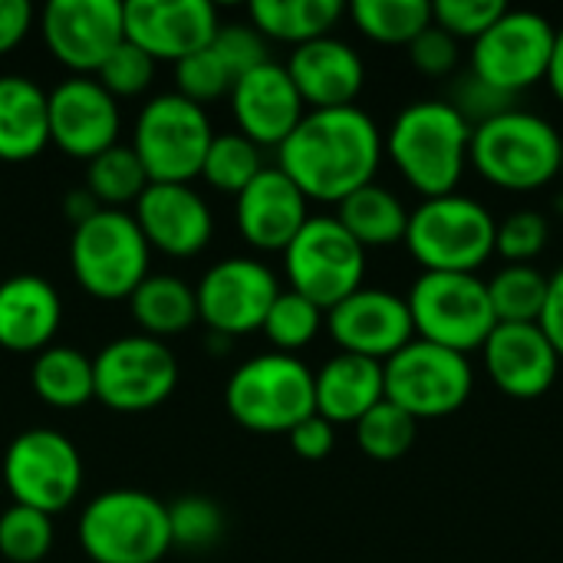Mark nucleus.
Instances as JSON below:
<instances>
[{
	"label": "nucleus",
	"instance_id": "obj_3",
	"mask_svg": "<svg viewBox=\"0 0 563 563\" xmlns=\"http://www.w3.org/2000/svg\"><path fill=\"white\" fill-rule=\"evenodd\" d=\"M468 165L498 191H541L561 178V129L541 112L515 106L472 125Z\"/></svg>",
	"mask_w": 563,
	"mask_h": 563
},
{
	"label": "nucleus",
	"instance_id": "obj_37",
	"mask_svg": "<svg viewBox=\"0 0 563 563\" xmlns=\"http://www.w3.org/2000/svg\"><path fill=\"white\" fill-rule=\"evenodd\" d=\"M323 323H327V313L317 303H310L307 297H300L294 290H280L277 300L271 303L261 330L274 343V353L297 356L303 346H310L317 340Z\"/></svg>",
	"mask_w": 563,
	"mask_h": 563
},
{
	"label": "nucleus",
	"instance_id": "obj_52",
	"mask_svg": "<svg viewBox=\"0 0 563 563\" xmlns=\"http://www.w3.org/2000/svg\"><path fill=\"white\" fill-rule=\"evenodd\" d=\"M561 178H563V132H561Z\"/></svg>",
	"mask_w": 563,
	"mask_h": 563
},
{
	"label": "nucleus",
	"instance_id": "obj_47",
	"mask_svg": "<svg viewBox=\"0 0 563 563\" xmlns=\"http://www.w3.org/2000/svg\"><path fill=\"white\" fill-rule=\"evenodd\" d=\"M290 449L300 455V459H307V462H323L330 452H333V445H336V426H330L323 416H310V419H303L290 435Z\"/></svg>",
	"mask_w": 563,
	"mask_h": 563
},
{
	"label": "nucleus",
	"instance_id": "obj_16",
	"mask_svg": "<svg viewBox=\"0 0 563 563\" xmlns=\"http://www.w3.org/2000/svg\"><path fill=\"white\" fill-rule=\"evenodd\" d=\"M277 294L280 284L267 264L254 257H228L218 261L195 287L198 320L221 336H244L264 327Z\"/></svg>",
	"mask_w": 563,
	"mask_h": 563
},
{
	"label": "nucleus",
	"instance_id": "obj_50",
	"mask_svg": "<svg viewBox=\"0 0 563 563\" xmlns=\"http://www.w3.org/2000/svg\"><path fill=\"white\" fill-rule=\"evenodd\" d=\"M102 211V205L92 198V191L89 188H82V191H69L66 195V218L73 221V228H79L82 221H89L92 214H99Z\"/></svg>",
	"mask_w": 563,
	"mask_h": 563
},
{
	"label": "nucleus",
	"instance_id": "obj_5",
	"mask_svg": "<svg viewBox=\"0 0 563 563\" xmlns=\"http://www.w3.org/2000/svg\"><path fill=\"white\" fill-rule=\"evenodd\" d=\"M224 406L247 432L290 435L317 412L313 369L300 356L261 353L231 373L224 386Z\"/></svg>",
	"mask_w": 563,
	"mask_h": 563
},
{
	"label": "nucleus",
	"instance_id": "obj_28",
	"mask_svg": "<svg viewBox=\"0 0 563 563\" xmlns=\"http://www.w3.org/2000/svg\"><path fill=\"white\" fill-rule=\"evenodd\" d=\"M336 208H340L336 211V221L366 251H373V247H393V244H402L406 241L409 208H406V201L393 188H386L379 181L353 191Z\"/></svg>",
	"mask_w": 563,
	"mask_h": 563
},
{
	"label": "nucleus",
	"instance_id": "obj_12",
	"mask_svg": "<svg viewBox=\"0 0 563 563\" xmlns=\"http://www.w3.org/2000/svg\"><path fill=\"white\" fill-rule=\"evenodd\" d=\"M386 399L406 409L416 422L459 412L475 389V369L468 356L445 346L412 340L393 360L383 363Z\"/></svg>",
	"mask_w": 563,
	"mask_h": 563
},
{
	"label": "nucleus",
	"instance_id": "obj_13",
	"mask_svg": "<svg viewBox=\"0 0 563 563\" xmlns=\"http://www.w3.org/2000/svg\"><path fill=\"white\" fill-rule=\"evenodd\" d=\"M3 485L13 505L59 515L82 488V459L76 445L53 429L20 432L3 455Z\"/></svg>",
	"mask_w": 563,
	"mask_h": 563
},
{
	"label": "nucleus",
	"instance_id": "obj_31",
	"mask_svg": "<svg viewBox=\"0 0 563 563\" xmlns=\"http://www.w3.org/2000/svg\"><path fill=\"white\" fill-rule=\"evenodd\" d=\"M33 393L53 409H79L96 399L92 360L73 346H46L30 369Z\"/></svg>",
	"mask_w": 563,
	"mask_h": 563
},
{
	"label": "nucleus",
	"instance_id": "obj_24",
	"mask_svg": "<svg viewBox=\"0 0 563 563\" xmlns=\"http://www.w3.org/2000/svg\"><path fill=\"white\" fill-rule=\"evenodd\" d=\"M307 205L303 191L271 165L238 195V231L251 247L284 254L310 221Z\"/></svg>",
	"mask_w": 563,
	"mask_h": 563
},
{
	"label": "nucleus",
	"instance_id": "obj_32",
	"mask_svg": "<svg viewBox=\"0 0 563 563\" xmlns=\"http://www.w3.org/2000/svg\"><path fill=\"white\" fill-rule=\"evenodd\" d=\"M350 16L363 36L383 46H409L422 30L432 26L429 0H356Z\"/></svg>",
	"mask_w": 563,
	"mask_h": 563
},
{
	"label": "nucleus",
	"instance_id": "obj_25",
	"mask_svg": "<svg viewBox=\"0 0 563 563\" xmlns=\"http://www.w3.org/2000/svg\"><path fill=\"white\" fill-rule=\"evenodd\" d=\"M63 323V303L49 280L16 274L0 284V346L10 353H43Z\"/></svg>",
	"mask_w": 563,
	"mask_h": 563
},
{
	"label": "nucleus",
	"instance_id": "obj_42",
	"mask_svg": "<svg viewBox=\"0 0 563 563\" xmlns=\"http://www.w3.org/2000/svg\"><path fill=\"white\" fill-rule=\"evenodd\" d=\"M155 76V59L148 53H142L135 43L122 40L112 56L99 66V73L92 76L112 99L119 96H139L152 86Z\"/></svg>",
	"mask_w": 563,
	"mask_h": 563
},
{
	"label": "nucleus",
	"instance_id": "obj_26",
	"mask_svg": "<svg viewBox=\"0 0 563 563\" xmlns=\"http://www.w3.org/2000/svg\"><path fill=\"white\" fill-rule=\"evenodd\" d=\"M313 396L317 416H323L330 426H356L373 406L386 399L383 363L336 353L313 373Z\"/></svg>",
	"mask_w": 563,
	"mask_h": 563
},
{
	"label": "nucleus",
	"instance_id": "obj_18",
	"mask_svg": "<svg viewBox=\"0 0 563 563\" xmlns=\"http://www.w3.org/2000/svg\"><path fill=\"white\" fill-rule=\"evenodd\" d=\"M218 10L208 0H132L125 3V40L155 63H178L208 49L218 33Z\"/></svg>",
	"mask_w": 563,
	"mask_h": 563
},
{
	"label": "nucleus",
	"instance_id": "obj_45",
	"mask_svg": "<svg viewBox=\"0 0 563 563\" xmlns=\"http://www.w3.org/2000/svg\"><path fill=\"white\" fill-rule=\"evenodd\" d=\"M445 102L468 122V125H478V122H488L508 109H515V96H505L498 89H492L488 82H482L475 73H462V76H452V89L445 96Z\"/></svg>",
	"mask_w": 563,
	"mask_h": 563
},
{
	"label": "nucleus",
	"instance_id": "obj_34",
	"mask_svg": "<svg viewBox=\"0 0 563 563\" xmlns=\"http://www.w3.org/2000/svg\"><path fill=\"white\" fill-rule=\"evenodd\" d=\"M148 185L152 181H148L139 155L132 152V145L106 148L102 155H96L89 162V172H86V188L92 191V198L102 208H112V211H119L122 205L139 201Z\"/></svg>",
	"mask_w": 563,
	"mask_h": 563
},
{
	"label": "nucleus",
	"instance_id": "obj_36",
	"mask_svg": "<svg viewBox=\"0 0 563 563\" xmlns=\"http://www.w3.org/2000/svg\"><path fill=\"white\" fill-rule=\"evenodd\" d=\"M353 429H356V445L373 462H399L402 455H409L419 435V422L389 399L373 406Z\"/></svg>",
	"mask_w": 563,
	"mask_h": 563
},
{
	"label": "nucleus",
	"instance_id": "obj_21",
	"mask_svg": "<svg viewBox=\"0 0 563 563\" xmlns=\"http://www.w3.org/2000/svg\"><path fill=\"white\" fill-rule=\"evenodd\" d=\"M231 112L238 132L261 148H280L287 135L307 115V106L280 63H264L254 73L241 76L231 89Z\"/></svg>",
	"mask_w": 563,
	"mask_h": 563
},
{
	"label": "nucleus",
	"instance_id": "obj_49",
	"mask_svg": "<svg viewBox=\"0 0 563 563\" xmlns=\"http://www.w3.org/2000/svg\"><path fill=\"white\" fill-rule=\"evenodd\" d=\"M538 327L548 333V340L554 343L558 356L563 360V267H558L548 280V300H544Z\"/></svg>",
	"mask_w": 563,
	"mask_h": 563
},
{
	"label": "nucleus",
	"instance_id": "obj_48",
	"mask_svg": "<svg viewBox=\"0 0 563 563\" xmlns=\"http://www.w3.org/2000/svg\"><path fill=\"white\" fill-rule=\"evenodd\" d=\"M33 26V7L26 0H0V56L16 49Z\"/></svg>",
	"mask_w": 563,
	"mask_h": 563
},
{
	"label": "nucleus",
	"instance_id": "obj_35",
	"mask_svg": "<svg viewBox=\"0 0 563 563\" xmlns=\"http://www.w3.org/2000/svg\"><path fill=\"white\" fill-rule=\"evenodd\" d=\"M264 168L267 165L261 158V145H254L241 132H221L211 139V148H208L205 165H201V178L211 188L238 198Z\"/></svg>",
	"mask_w": 563,
	"mask_h": 563
},
{
	"label": "nucleus",
	"instance_id": "obj_20",
	"mask_svg": "<svg viewBox=\"0 0 563 563\" xmlns=\"http://www.w3.org/2000/svg\"><path fill=\"white\" fill-rule=\"evenodd\" d=\"M482 360L495 389L521 402L548 396L563 363L538 323H498L482 346Z\"/></svg>",
	"mask_w": 563,
	"mask_h": 563
},
{
	"label": "nucleus",
	"instance_id": "obj_51",
	"mask_svg": "<svg viewBox=\"0 0 563 563\" xmlns=\"http://www.w3.org/2000/svg\"><path fill=\"white\" fill-rule=\"evenodd\" d=\"M548 86L563 106V26H558V43H554V56H551V69H548Z\"/></svg>",
	"mask_w": 563,
	"mask_h": 563
},
{
	"label": "nucleus",
	"instance_id": "obj_44",
	"mask_svg": "<svg viewBox=\"0 0 563 563\" xmlns=\"http://www.w3.org/2000/svg\"><path fill=\"white\" fill-rule=\"evenodd\" d=\"M211 49L218 53V59L228 66V73L234 76V82L247 73H254L257 66L271 63L267 56V40L251 26V23H221Z\"/></svg>",
	"mask_w": 563,
	"mask_h": 563
},
{
	"label": "nucleus",
	"instance_id": "obj_10",
	"mask_svg": "<svg viewBox=\"0 0 563 563\" xmlns=\"http://www.w3.org/2000/svg\"><path fill=\"white\" fill-rule=\"evenodd\" d=\"M290 290L317 303L323 313L356 294L366 280V247L350 238L336 214L310 218L284 251Z\"/></svg>",
	"mask_w": 563,
	"mask_h": 563
},
{
	"label": "nucleus",
	"instance_id": "obj_41",
	"mask_svg": "<svg viewBox=\"0 0 563 563\" xmlns=\"http://www.w3.org/2000/svg\"><path fill=\"white\" fill-rule=\"evenodd\" d=\"M548 238H551V224L541 211L534 208L511 211L508 218L498 221L495 257H501L505 264H531L534 257L544 254Z\"/></svg>",
	"mask_w": 563,
	"mask_h": 563
},
{
	"label": "nucleus",
	"instance_id": "obj_29",
	"mask_svg": "<svg viewBox=\"0 0 563 563\" xmlns=\"http://www.w3.org/2000/svg\"><path fill=\"white\" fill-rule=\"evenodd\" d=\"M251 26L264 40H280L303 46L320 36H333V26L343 16L340 0H254Z\"/></svg>",
	"mask_w": 563,
	"mask_h": 563
},
{
	"label": "nucleus",
	"instance_id": "obj_15",
	"mask_svg": "<svg viewBox=\"0 0 563 563\" xmlns=\"http://www.w3.org/2000/svg\"><path fill=\"white\" fill-rule=\"evenodd\" d=\"M40 33L53 59L76 76H96L125 40V3L119 0H49L40 10Z\"/></svg>",
	"mask_w": 563,
	"mask_h": 563
},
{
	"label": "nucleus",
	"instance_id": "obj_14",
	"mask_svg": "<svg viewBox=\"0 0 563 563\" xmlns=\"http://www.w3.org/2000/svg\"><path fill=\"white\" fill-rule=\"evenodd\" d=\"M96 399L112 412H148L178 386L175 353L145 333L112 340L96 360Z\"/></svg>",
	"mask_w": 563,
	"mask_h": 563
},
{
	"label": "nucleus",
	"instance_id": "obj_43",
	"mask_svg": "<svg viewBox=\"0 0 563 563\" xmlns=\"http://www.w3.org/2000/svg\"><path fill=\"white\" fill-rule=\"evenodd\" d=\"M508 7L501 0H435L432 3V23L455 36L459 43H475L488 26L501 20Z\"/></svg>",
	"mask_w": 563,
	"mask_h": 563
},
{
	"label": "nucleus",
	"instance_id": "obj_19",
	"mask_svg": "<svg viewBox=\"0 0 563 563\" xmlns=\"http://www.w3.org/2000/svg\"><path fill=\"white\" fill-rule=\"evenodd\" d=\"M119 125L115 99L92 76H73L49 92V142L69 158L92 162L119 145Z\"/></svg>",
	"mask_w": 563,
	"mask_h": 563
},
{
	"label": "nucleus",
	"instance_id": "obj_30",
	"mask_svg": "<svg viewBox=\"0 0 563 563\" xmlns=\"http://www.w3.org/2000/svg\"><path fill=\"white\" fill-rule=\"evenodd\" d=\"M129 307H132L135 323L152 340L178 336L198 320L195 287H188L181 277H172V274L145 277L129 297Z\"/></svg>",
	"mask_w": 563,
	"mask_h": 563
},
{
	"label": "nucleus",
	"instance_id": "obj_2",
	"mask_svg": "<svg viewBox=\"0 0 563 563\" xmlns=\"http://www.w3.org/2000/svg\"><path fill=\"white\" fill-rule=\"evenodd\" d=\"M472 125L445 99L409 102L383 135V148L402 181L422 198L459 191L468 172Z\"/></svg>",
	"mask_w": 563,
	"mask_h": 563
},
{
	"label": "nucleus",
	"instance_id": "obj_8",
	"mask_svg": "<svg viewBox=\"0 0 563 563\" xmlns=\"http://www.w3.org/2000/svg\"><path fill=\"white\" fill-rule=\"evenodd\" d=\"M416 340L445 346L452 353H482L498 327L488 284L478 274H419L406 294Z\"/></svg>",
	"mask_w": 563,
	"mask_h": 563
},
{
	"label": "nucleus",
	"instance_id": "obj_1",
	"mask_svg": "<svg viewBox=\"0 0 563 563\" xmlns=\"http://www.w3.org/2000/svg\"><path fill=\"white\" fill-rule=\"evenodd\" d=\"M383 155V132L360 106L310 109L277 148V168L307 201L340 205L376 181Z\"/></svg>",
	"mask_w": 563,
	"mask_h": 563
},
{
	"label": "nucleus",
	"instance_id": "obj_11",
	"mask_svg": "<svg viewBox=\"0 0 563 563\" xmlns=\"http://www.w3.org/2000/svg\"><path fill=\"white\" fill-rule=\"evenodd\" d=\"M558 26L538 10H505L468 53V73L505 96H521L548 82Z\"/></svg>",
	"mask_w": 563,
	"mask_h": 563
},
{
	"label": "nucleus",
	"instance_id": "obj_17",
	"mask_svg": "<svg viewBox=\"0 0 563 563\" xmlns=\"http://www.w3.org/2000/svg\"><path fill=\"white\" fill-rule=\"evenodd\" d=\"M327 330L340 353L366 356L376 363L393 360L402 346L416 340L406 297L383 287H360L333 310H327Z\"/></svg>",
	"mask_w": 563,
	"mask_h": 563
},
{
	"label": "nucleus",
	"instance_id": "obj_46",
	"mask_svg": "<svg viewBox=\"0 0 563 563\" xmlns=\"http://www.w3.org/2000/svg\"><path fill=\"white\" fill-rule=\"evenodd\" d=\"M409 63L416 66V73L429 76V79H449L459 76V63H462V43L455 36H449L445 30H439L435 23L429 30H422L409 46Z\"/></svg>",
	"mask_w": 563,
	"mask_h": 563
},
{
	"label": "nucleus",
	"instance_id": "obj_22",
	"mask_svg": "<svg viewBox=\"0 0 563 563\" xmlns=\"http://www.w3.org/2000/svg\"><path fill=\"white\" fill-rule=\"evenodd\" d=\"M132 218L148 247L168 257L201 254L214 231L211 211L191 185H148Z\"/></svg>",
	"mask_w": 563,
	"mask_h": 563
},
{
	"label": "nucleus",
	"instance_id": "obj_40",
	"mask_svg": "<svg viewBox=\"0 0 563 563\" xmlns=\"http://www.w3.org/2000/svg\"><path fill=\"white\" fill-rule=\"evenodd\" d=\"M175 92L195 106L205 109V102H214L221 96H231L234 89V76L228 73V66L218 59V53L208 46V49H198L185 59L175 63Z\"/></svg>",
	"mask_w": 563,
	"mask_h": 563
},
{
	"label": "nucleus",
	"instance_id": "obj_38",
	"mask_svg": "<svg viewBox=\"0 0 563 563\" xmlns=\"http://www.w3.org/2000/svg\"><path fill=\"white\" fill-rule=\"evenodd\" d=\"M53 548V521L43 511L10 505L0 515V554L10 563H40Z\"/></svg>",
	"mask_w": 563,
	"mask_h": 563
},
{
	"label": "nucleus",
	"instance_id": "obj_27",
	"mask_svg": "<svg viewBox=\"0 0 563 563\" xmlns=\"http://www.w3.org/2000/svg\"><path fill=\"white\" fill-rule=\"evenodd\" d=\"M49 145V92L26 76H0V162H30Z\"/></svg>",
	"mask_w": 563,
	"mask_h": 563
},
{
	"label": "nucleus",
	"instance_id": "obj_39",
	"mask_svg": "<svg viewBox=\"0 0 563 563\" xmlns=\"http://www.w3.org/2000/svg\"><path fill=\"white\" fill-rule=\"evenodd\" d=\"M168 528H172V548L208 551L224 534V515L211 498L185 495L175 505H168Z\"/></svg>",
	"mask_w": 563,
	"mask_h": 563
},
{
	"label": "nucleus",
	"instance_id": "obj_7",
	"mask_svg": "<svg viewBox=\"0 0 563 563\" xmlns=\"http://www.w3.org/2000/svg\"><path fill=\"white\" fill-rule=\"evenodd\" d=\"M148 241L129 211L102 208L69 241V267L79 287L96 300H129L148 277Z\"/></svg>",
	"mask_w": 563,
	"mask_h": 563
},
{
	"label": "nucleus",
	"instance_id": "obj_33",
	"mask_svg": "<svg viewBox=\"0 0 563 563\" xmlns=\"http://www.w3.org/2000/svg\"><path fill=\"white\" fill-rule=\"evenodd\" d=\"M548 274L534 264H505L492 274L488 300L498 323H538L548 300Z\"/></svg>",
	"mask_w": 563,
	"mask_h": 563
},
{
	"label": "nucleus",
	"instance_id": "obj_23",
	"mask_svg": "<svg viewBox=\"0 0 563 563\" xmlns=\"http://www.w3.org/2000/svg\"><path fill=\"white\" fill-rule=\"evenodd\" d=\"M287 73L310 109H343L356 106L366 86L363 56L340 36H320L303 46H294Z\"/></svg>",
	"mask_w": 563,
	"mask_h": 563
},
{
	"label": "nucleus",
	"instance_id": "obj_6",
	"mask_svg": "<svg viewBox=\"0 0 563 563\" xmlns=\"http://www.w3.org/2000/svg\"><path fill=\"white\" fill-rule=\"evenodd\" d=\"M79 544L92 563H158L172 548L168 505L132 488L96 495L79 515Z\"/></svg>",
	"mask_w": 563,
	"mask_h": 563
},
{
	"label": "nucleus",
	"instance_id": "obj_9",
	"mask_svg": "<svg viewBox=\"0 0 563 563\" xmlns=\"http://www.w3.org/2000/svg\"><path fill=\"white\" fill-rule=\"evenodd\" d=\"M211 139L214 129L208 112L178 92H165L142 106L132 152L152 185H188L201 175Z\"/></svg>",
	"mask_w": 563,
	"mask_h": 563
},
{
	"label": "nucleus",
	"instance_id": "obj_4",
	"mask_svg": "<svg viewBox=\"0 0 563 563\" xmlns=\"http://www.w3.org/2000/svg\"><path fill=\"white\" fill-rule=\"evenodd\" d=\"M498 218L472 195L422 198L409 211L406 247L422 274H478L495 257Z\"/></svg>",
	"mask_w": 563,
	"mask_h": 563
}]
</instances>
